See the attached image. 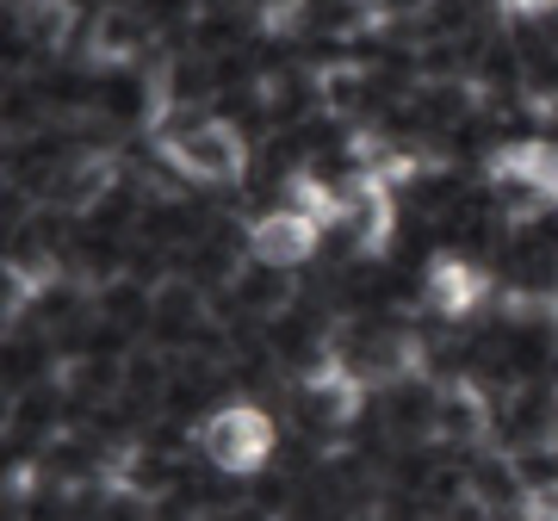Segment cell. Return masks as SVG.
Listing matches in <instances>:
<instances>
[{"instance_id":"1","label":"cell","mask_w":558,"mask_h":521,"mask_svg":"<svg viewBox=\"0 0 558 521\" xmlns=\"http://www.w3.org/2000/svg\"><path fill=\"white\" fill-rule=\"evenodd\" d=\"M161 149L186 181L199 186H236L242 168H248V149L223 119H205V112H174V124L161 131Z\"/></svg>"},{"instance_id":"2","label":"cell","mask_w":558,"mask_h":521,"mask_svg":"<svg viewBox=\"0 0 558 521\" xmlns=\"http://www.w3.org/2000/svg\"><path fill=\"white\" fill-rule=\"evenodd\" d=\"M199 447H205V460L218 465V472H230V478L260 472L267 453H274V416L260 403H230V410H218V416L205 422Z\"/></svg>"},{"instance_id":"3","label":"cell","mask_w":558,"mask_h":521,"mask_svg":"<svg viewBox=\"0 0 558 521\" xmlns=\"http://www.w3.org/2000/svg\"><path fill=\"white\" fill-rule=\"evenodd\" d=\"M323 242V223L299 205H279V211H260L248 223V255L255 260H274V267H304V260L317 255Z\"/></svg>"},{"instance_id":"4","label":"cell","mask_w":558,"mask_h":521,"mask_svg":"<svg viewBox=\"0 0 558 521\" xmlns=\"http://www.w3.org/2000/svg\"><path fill=\"white\" fill-rule=\"evenodd\" d=\"M484 292H490V286H484V267L478 260H465V255H440L435 267H428V311H435V317H472V311H478L484 304Z\"/></svg>"},{"instance_id":"5","label":"cell","mask_w":558,"mask_h":521,"mask_svg":"<svg viewBox=\"0 0 558 521\" xmlns=\"http://www.w3.org/2000/svg\"><path fill=\"white\" fill-rule=\"evenodd\" d=\"M20 25L38 44H62L69 25H75V7H69V0H20Z\"/></svg>"},{"instance_id":"6","label":"cell","mask_w":558,"mask_h":521,"mask_svg":"<svg viewBox=\"0 0 558 521\" xmlns=\"http://www.w3.org/2000/svg\"><path fill=\"white\" fill-rule=\"evenodd\" d=\"M509 20H546V13H558V0H497Z\"/></svg>"}]
</instances>
